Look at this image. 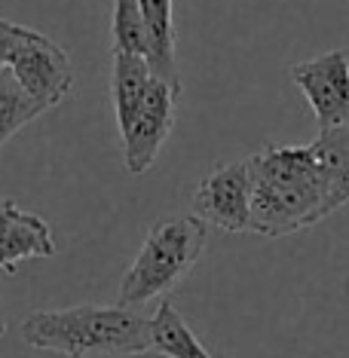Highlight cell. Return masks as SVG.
Returning <instances> with one entry per match:
<instances>
[{
  "mask_svg": "<svg viewBox=\"0 0 349 358\" xmlns=\"http://www.w3.org/2000/svg\"><path fill=\"white\" fill-rule=\"evenodd\" d=\"M251 233L291 236L337 211L313 144H264L248 157Z\"/></svg>",
  "mask_w": 349,
  "mask_h": 358,
  "instance_id": "obj_1",
  "label": "cell"
},
{
  "mask_svg": "<svg viewBox=\"0 0 349 358\" xmlns=\"http://www.w3.org/2000/svg\"><path fill=\"white\" fill-rule=\"evenodd\" d=\"M22 340L64 358L144 355L150 352V319L123 303L40 309L22 322Z\"/></svg>",
  "mask_w": 349,
  "mask_h": 358,
  "instance_id": "obj_2",
  "label": "cell"
},
{
  "mask_svg": "<svg viewBox=\"0 0 349 358\" xmlns=\"http://www.w3.org/2000/svg\"><path fill=\"white\" fill-rule=\"evenodd\" d=\"M208 239V224L197 215L162 217L150 227L141 251L120 282V303L144 306L175 288L199 264Z\"/></svg>",
  "mask_w": 349,
  "mask_h": 358,
  "instance_id": "obj_3",
  "label": "cell"
},
{
  "mask_svg": "<svg viewBox=\"0 0 349 358\" xmlns=\"http://www.w3.org/2000/svg\"><path fill=\"white\" fill-rule=\"evenodd\" d=\"M6 71L43 110L62 104L74 89V68H71L68 52L34 28L28 31L25 40L15 43L6 59Z\"/></svg>",
  "mask_w": 349,
  "mask_h": 358,
  "instance_id": "obj_4",
  "label": "cell"
},
{
  "mask_svg": "<svg viewBox=\"0 0 349 358\" xmlns=\"http://www.w3.org/2000/svg\"><path fill=\"white\" fill-rule=\"evenodd\" d=\"M288 77L313 108L319 132L349 126V55L343 50L291 64Z\"/></svg>",
  "mask_w": 349,
  "mask_h": 358,
  "instance_id": "obj_5",
  "label": "cell"
},
{
  "mask_svg": "<svg viewBox=\"0 0 349 358\" xmlns=\"http://www.w3.org/2000/svg\"><path fill=\"white\" fill-rule=\"evenodd\" d=\"M193 215L224 233H251V169L248 159L218 166L193 190Z\"/></svg>",
  "mask_w": 349,
  "mask_h": 358,
  "instance_id": "obj_6",
  "label": "cell"
},
{
  "mask_svg": "<svg viewBox=\"0 0 349 358\" xmlns=\"http://www.w3.org/2000/svg\"><path fill=\"white\" fill-rule=\"evenodd\" d=\"M178 95L181 92H175L169 83L153 80L138 117L132 120V126L120 135L123 138V162H126L129 175H144L153 162H157L162 144L172 135Z\"/></svg>",
  "mask_w": 349,
  "mask_h": 358,
  "instance_id": "obj_7",
  "label": "cell"
},
{
  "mask_svg": "<svg viewBox=\"0 0 349 358\" xmlns=\"http://www.w3.org/2000/svg\"><path fill=\"white\" fill-rule=\"evenodd\" d=\"M52 227L34 211L19 208L10 199H0V270H15L25 260L55 257Z\"/></svg>",
  "mask_w": 349,
  "mask_h": 358,
  "instance_id": "obj_8",
  "label": "cell"
},
{
  "mask_svg": "<svg viewBox=\"0 0 349 358\" xmlns=\"http://www.w3.org/2000/svg\"><path fill=\"white\" fill-rule=\"evenodd\" d=\"M141 10H144V25H148V64L153 77L169 83L175 92H181L172 0H141Z\"/></svg>",
  "mask_w": 349,
  "mask_h": 358,
  "instance_id": "obj_9",
  "label": "cell"
},
{
  "mask_svg": "<svg viewBox=\"0 0 349 358\" xmlns=\"http://www.w3.org/2000/svg\"><path fill=\"white\" fill-rule=\"evenodd\" d=\"M153 71L144 55L132 52H113V80H111V99H113V113H117L120 135L132 126L138 117L144 99H148L153 86Z\"/></svg>",
  "mask_w": 349,
  "mask_h": 358,
  "instance_id": "obj_10",
  "label": "cell"
},
{
  "mask_svg": "<svg viewBox=\"0 0 349 358\" xmlns=\"http://www.w3.org/2000/svg\"><path fill=\"white\" fill-rule=\"evenodd\" d=\"M150 352L162 358H215L169 300H162L150 315Z\"/></svg>",
  "mask_w": 349,
  "mask_h": 358,
  "instance_id": "obj_11",
  "label": "cell"
},
{
  "mask_svg": "<svg viewBox=\"0 0 349 358\" xmlns=\"http://www.w3.org/2000/svg\"><path fill=\"white\" fill-rule=\"evenodd\" d=\"M313 150L325 172V181L331 187V196H334L337 208L346 206L349 202V126L319 132V138L313 141Z\"/></svg>",
  "mask_w": 349,
  "mask_h": 358,
  "instance_id": "obj_12",
  "label": "cell"
},
{
  "mask_svg": "<svg viewBox=\"0 0 349 358\" xmlns=\"http://www.w3.org/2000/svg\"><path fill=\"white\" fill-rule=\"evenodd\" d=\"M40 113H46V110L19 86V80L6 68L0 71V148H3L19 129H25L31 120H37Z\"/></svg>",
  "mask_w": 349,
  "mask_h": 358,
  "instance_id": "obj_13",
  "label": "cell"
},
{
  "mask_svg": "<svg viewBox=\"0 0 349 358\" xmlns=\"http://www.w3.org/2000/svg\"><path fill=\"white\" fill-rule=\"evenodd\" d=\"M113 52H132L148 59V25L141 0H113Z\"/></svg>",
  "mask_w": 349,
  "mask_h": 358,
  "instance_id": "obj_14",
  "label": "cell"
},
{
  "mask_svg": "<svg viewBox=\"0 0 349 358\" xmlns=\"http://www.w3.org/2000/svg\"><path fill=\"white\" fill-rule=\"evenodd\" d=\"M28 31L31 28L15 25V22H10V19H3V15H0V71L6 68V59H10V52L15 50V43L28 37Z\"/></svg>",
  "mask_w": 349,
  "mask_h": 358,
  "instance_id": "obj_15",
  "label": "cell"
},
{
  "mask_svg": "<svg viewBox=\"0 0 349 358\" xmlns=\"http://www.w3.org/2000/svg\"><path fill=\"white\" fill-rule=\"evenodd\" d=\"M6 334V319H3V309H0V337Z\"/></svg>",
  "mask_w": 349,
  "mask_h": 358,
  "instance_id": "obj_16",
  "label": "cell"
}]
</instances>
